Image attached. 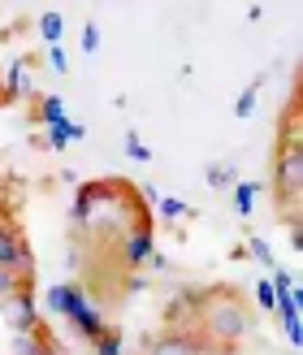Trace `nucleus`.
Here are the masks:
<instances>
[{"label":"nucleus","mask_w":303,"mask_h":355,"mask_svg":"<svg viewBox=\"0 0 303 355\" xmlns=\"http://www.w3.org/2000/svg\"><path fill=\"white\" fill-rule=\"evenodd\" d=\"M252 200H256V187H252V182H239V187H234V208L243 212V217L252 212Z\"/></svg>","instance_id":"9d476101"},{"label":"nucleus","mask_w":303,"mask_h":355,"mask_svg":"<svg viewBox=\"0 0 303 355\" xmlns=\"http://www.w3.org/2000/svg\"><path fill=\"white\" fill-rule=\"evenodd\" d=\"M252 252H256L264 264H273V256H269V243H264V239H252Z\"/></svg>","instance_id":"a211bd4d"},{"label":"nucleus","mask_w":303,"mask_h":355,"mask_svg":"<svg viewBox=\"0 0 303 355\" xmlns=\"http://www.w3.org/2000/svg\"><path fill=\"white\" fill-rule=\"evenodd\" d=\"M256 92H260V83H252V87H247V92L239 96V104H234V113H239V117H247V113H252V104H256Z\"/></svg>","instance_id":"f8f14e48"},{"label":"nucleus","mask_w":303,"mask_h":355,"mask_svg":"<svg viewBox=\"0 0 303 355\" xmlns=\"http://www.w3.org/2000/svg\"><path fill=\"white\" fill-rule=\"evenodd\" d=\"M96 355H121V338H117V329H109L104 338L96 343Z\"/></svg>","instance_id":"9b49d317"},{"label":"nucleus","mask_w":303,"mask_h":355,"mask_svg":"<svg viewBox=\"0 0 303 355\" xmlns=\"http://www.w3.org/2000/svg\"><path fill=\"white\" fill-rule=\"evenodd\" d=\"M69 139H83V126H69V121H57V126L48 130V144H52V148H65Z\"/></svg>","instance_id":"0eeeda50"},{"label":"nucleus","mask_w":303,"mask_h":355,"mask_svg":"<svg viewBox=\"0 0 303 355\" xmlns=\"http://www.w3.org/2000/svg\"><path fill=\"white\" fill-rule=\"evenodd\" d=\"M126 152L135 156V161H152V152H148L144 144H139V139H135V135H126Z\"/></svg>","instance_id":"4468645a"},{"label":"nucleus","mask_w":303,"mask_h":355,"mask_svg":"<svg viewBox=\"0 0 303 355\" xmlns=\"http://www.w3.org/2000/svg\"><path fill=\"white\" fill-rule=\"evenodd\" d=\"M5 321H9L13 334H31L40 325V312H35V295L31 291H13L5 299Z\"/></svg>","instance_id":"7ed1b4c3"},{"label":"nucleus","mask_w":303,"mask_h":355,"mask_svg":"<svg viewBox=\"0 0 303 355\" xmlns=\"http://www.w3.org/2000/svg\"><path fill=\"white\" fill-rule=\"evenodd\" d=\"M152 256V230L148 225H139L135 234L126 239V264H144Z\"/></svg>","instance_id":"423d86ee"},{"label":"nucleus","mask_w":303,"mask_h":355,"mask_svg":"<svg viewBox=\"0 0 303 355\" xmlns=\"http://www.w3.org/2000/svg\"><path fill=\"white\" fill-rule=\"evenodd\" d=\"M40 113H44L40 121H48V126H57V121H65V104H61L57 96H44V100H40Z\"/></svg>","instance_id":"1a4fd4ad"},{"label":"nucleus","mask_w":303,"mask_h":355,"mask_svg":"<svg viewBox=\"0 0 303 355\" xmlns=\"http://www.w3.org/2000/svg\"><path fill=\"white\" fill-rule=\"evenodd\" d=\"M212 182H230V165H212Z\"/></svg>","instance_id":"6ab92c4d"},{"label":"nucleus","mask_w":303,"mask_h":355,"mask_svg":"<svg viewBox=\"0 0 303 355\" xmlns=\"http://www.w3.org/2000/svg\"><path fill=\"white\" fill-rule=\"evenodd\" d=\"M48 304L57 308V312H65L69 321H74V316L87 308V299H83V291H78V286H52V291H48Z\"/></svg>","instance_id":"20e7f679"},{"label":"nucleus","mask_w":303,"mask_h":355,"mask_svg":"<svg viewBox=\"0 0 303 355\" xmlns=\"http://www.w3.org/2000/svg\"><path fill=\"white\" fill-rule=\"evenodd\" d=\"M61 31H65V17H61V13H44V17H40V35H44L48 44H57Z\"/></svg>","instance_id":"6e6552de"},{"label":"nucleus","mask_w":303,"mask_h":355,"mask_svg":"<svg viewBox=\"0 0 303 355\" xmlns=\"http://www.w3.org/2000/svg\"><path fill=\"white\" fill-rule=\"evenodd\" d=\"M17 291V273H9V269H0V299H9Z\"/></svg>","instance_id":"2eb2a0df"},{"label":"nucleus","mask_w":303,"mask_h":355,"mask_svg":"<svg viewBox=\"0 0 303 355\" xmlns=\"http://www.w3.org/2000/svg\"><path fill=\"white\" fill-rule=\"evenodd\" d=\"M96 44H100V31H96V22H87V26H83V48L96 52Z\"/></svg>","instance_id":"dca6fc26"},{"label":"nucleus","mask_w":303,"mask_h":355,"mask_svg":"<svg viewBox=\"0 0 303 355\" xmlns=\"http://www.w3.org/2000/svg\"><path fill=\"white\" fill-rule=\"evenodd\" d=\"M0 269H9V273H31V252H26V243L22 234H17V225H5L0 221Z\"/></svg>","instance_id":"f03ea898"},{"label":"nucleus","mask_w":303,"mask_h":355,"mask_svg":"<svg viewBox=\"0 0 303 355\" xmlns=\"http://www.w3.org/2000/svg\"><path fill=\"white\" fill-rule=\"evenodd\" d=\"M256 291H260V304H264V308H273V299H277V295H273V282H260Z\"/></svg>","instance_id":"f3484780"},{"label":"nucleus","mask_w":303,"mask_h":355,"mask_svg":"<svg viewBox=\"0 0 303 355\" xmlns=\"http://www.w3.org/2000/svg\"><path fill=\"white\" fill-rule=\"evenodd\" d=\"M200 321H204V329L212 334V338H221V347H230V343H239L243 334H247L252 316H247L239 295L217 291V295H204L200 299Z\"/></svg>","instance_id":"f257e3e1"},{"label":"nucleus","mask_w":303,"mask_h":355,"mask_svg":"<svg viewBox=\"0 0 303 355\" xmlns=\"http://www.w3.org/2000/svg\"><path fill=\"white\" fill-rule=\"evenodd\" d=\"M160 212H165V217H187L191 208H187L182 200H160Z\"/></svg>","instance_id":"ddd939ff"},{"label":"nucleus","mask_w":303,"mask_h":355,"mask_svg":"<svg viewBox=\"0 0 303 355\" xmlns=\"http://www.w3.org/2000/svg\"><path fill=\"white\" fill-rule=\"evenodd\" d=\"M148 355H200V343L187 338V334H169V338L152 343V351H148Z\"/></svg>","instance_id":"39448f33"}]
</instances>
